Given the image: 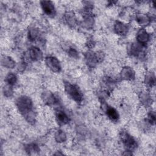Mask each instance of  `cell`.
<instances>
[{
	"label": "cell",
	"mask_w": 156,
	"mask_h": 156,
	"mask_svg": "<svg viewBox=\"0 0 156 156\" xmlns=\"http://www.w3.org/2000/svg\"><path fill=\"white\" fill-rule=\"evenodd\" d=\"M16 105L19 112L29 123L33 124L35 121V114L32 99L27 96H21L16 101Z\"/></svg>",
	"instance_id": "1"
},
{
	"label": "cell",
	"mask_w": 156,
	"mask_h": 156,
	"mask_svg": "<svg viewBox=\"0 0 156 156\" xmlns=\"http://www.w3.org/2000/svg\"><path fill=\"white\" fill-rule=\"evenodd\" d=\"M2 92L4 96H6L7 98L11 97L13 94V87L6 83V85L2 89Z\"/></svg>",
	"instance_id": "21"
},
{
	"label": "cell",
	"mask_w": 156,
	"mask_h": 156,
	"mask_svg": "<svg viewBox=\"0 0 156 156\" xmlns=\"http://www.w3.org/2000/svg\"><path fill=\"white\" fill-rule=\"evenodd\" d=\"M64 87L66 93L73 101L77 103H80L82 101L83 95L77 85L69 82H65L64 83Z\"/></svg>",
	"instance_id": "2"
},
{
	"label": "cell",
	"mask_w": 156,
	"mask_h": 156,
	"mask_svg": "<svg viewBox=\"0 0 156 156\" xmlns=\"http://www.w3.org/2000/svg\"><path fill=\"white\" fill-rule=\"evenodd\" d=\"M46 66L54 73H59L61 71L62 66L59 60L52 55L47 56L44 60Z\"/></svg>",
	"instance_id": "4"
},
{
	"label": "cell",
	"mask_w": 156,
	"mask_h": 156,
	"mask_svg": "<svg viewBox=\"0 0 156 156\" xmlns=\"http://www.w3.org/2000/svg\"><path fill=\"white\" fill-rule=\"evenodd\" d=\"M39 30L35 27H32L30 28L28 30V38L29 40L34 41L36 40H37V38H38L39 37Z\"/></svg>",
	"instance_id": "19"
},
{
	"label": "cell",
	"mask_w": 156,
	"mask_h": 156,
	"mask_svg": "<svg viewBox=\"0 0 156 156\" xmlns=\"http://www.w3.org/2000/svg\"><path fill=\"white\" fill-rule=\"evenodd\" d=\"M135 20L136 23L141 26H146L151 23L150 16L143 13H136L135 15Z\"/></svg>",
	"instance_id": "13"
},
{
	"label": "cell",
	"mask_w": 156,
	"mask_h": 156,
	"mask_svg": "<svg viewBox=\"0 0 156 156\" xmlns=\"http://www.w3.org/2000/svg\"><path fill=\"white\" fill-rule=\"evenodd\" d=\"M39 150L40 149L38 146L34 143L27 144L26 147V152H28L29 154H31V152H37L39 151Z\"/></svg>",
	"instance_id": "23"
},
{
	"label": "cell",
	"mask_w": 156,
	"mask_h": 156,
	"mask_svg": "<svg viewBox=\"0 0 156 156\" xmlns=\"http://www.w3.org/2000/svg\"><path fill=\"white\" fill-rule=\"evenodd\" d=\"M29 58L34 62H38L42 60L43 54L40 49L37 46H32L28 51Z\"/></svg>",
	"instance_id": "7"
},
{
	"label": "cell",
	"mask_w": 156,
	"mask_h": 156,
	"mask_svg": "<svg viewBox=\"0 0 156 156\" xmlns=\"http://www.w3.org/2000/svg\"><path fill=\"white\" fill-rule=\"evenodd\" d=\"M43 101L48 105H54L57 104L58 101L57 97L55 96L52 93L49 91H46L43 93Z\"/></svg>",
	"instance_id": "14"
},
{
	"label": "cell",
	"mask_w": 156,
	"mask_h": 156,
	"mask_svg": "<svg viewBox=\"0 0 156 156\" xmlns=\"http://www.w3.org/2000/svg\"><path fill=\"white\" fill-rule=\"evenodd\" d=\"M147 120L149 123H150L151 125H154L155 122V112L151 111L149 113L147 114Z\"/></svg>",
	"instance_id": "25"
},
{
	"label": "cell",
	"mask_w": 156,
	"mask_h": 156,
	"mask_svg": "<svg viewBox=\"0 0 156 156\" xmlns=\"http://www.w3.org/2000/svg\"><path fill=\"white\" fill-rule=\"evenodd\" d=\"M145 46H146L139 44L137 42L133 43L131 44L130 47L129 52L133 56L137 57H141L144 54V49L145 48Z\"/></svg>",
	"instance_id": "8"
},
{
	"label": "cell",
	"mask_w": 156,
	"mask_h": 156,
	"mask_svg": "<svg viewBox=\"0 0 156 156\" xmlns=\"http://www.w3.org/2000/svg\"><path fill=\"white\" fill-rule=\"evenodd\" d=\"M140 100H141V102L146 105H147L149 104H150L151 103V96L150 95L147 93V92H144V93H142L141 94V96H140Z\"/></svg>",
	"instance_id": "22"
},
{
	"label": "cell",
	"mask_w": 156,
	"mask_h": 156,
	"mask_svg": "<svg viewBox=\"0 0 156 156\" xmlns=\"http://www.w3.org/2000/svg\"><path fill=\"white\" fill-rule=\"evenodd\" d=\"M55 119L59 125H65L69 122V118L68 114L63 110L57 109L55 111Z\"/></svg>",
	"instance_id": "11"
},
{
	"label": "cell",
	"mask_w": 156,
	"mask_h": 156,
	"mask_svg": "<svg viewBox=\"0 0 156 156\" xmlns=\"http://www.w3.org/2000/svg\"><path fill=\"white\" fill-rule=\"evenodd\" d=\"M65 20L66 23L70 26H75L76 25V18L73 12H67L65 15Z\"/></svg>",
	"instance_id": "17"
},
{
	"label": "cell",
	"mask_w": 156,
	"mask_h": 156,
	"mask_svg": "<svg viewBox=\"0 0 156 156\" xmlns=\"http://www.w3.org/2000/svg\"><path fill=\"white\" fill-rule=\"evenodd\" d=\"M68 53L70 57L74 58H77L79 57V52L76 48L73 47H69L68 49Z\"/></svg>",
	"instance_id": "24"
},
{
	"label": "cell",
	"mask_w": 156,
	"mask_h": 156,
	"mask_svg": "<svg viewBox=\"0 0 156 156\" xmlns=\"http://www.w3.org/2000/svg\"><path fill=\"white\" fill-rule=\"evenodd\" d=\"M54 138L57 143H62L66 141L67 135L63 130H57L54 134Z\"/></svg>",
	"instance_id": "16"
},
{
	"label": "cell",
	"mask_w": 156,
	"mask_h": 156,
	"mask_svg": "<svg viewBox=\"0 0 156 156\" xmlns=\"http://www.w3.org/2000/svg\"><path fill=\"white\" fill-rule=\"evenodd\" d=\"M1 65L7 69H13L15 67L16 63L15 61L10 56L4 55L1 58Z\"/></svg>",
	"instance_id": "15"
},
{
	"label": "cell",
	"mask_w": 156,
	"mask_h": 156,
	"mask_svg": "<svg viewBox=\"0 0 156 156\" xmlns=\"http://www.w3.org/2000/svg\"><path fill=\"white\" fill-rule=\"evenodd\" d=\"M120 76L122 79L126 80H132L135 77L134 70L129 66H124L120 72Z\"/></svg>",
	"instance_id": "10"
},
{
	"label": "cell",
	"mask_w": 156,
	"mask_h": 156,
	"mask_svg": "<svg viewBox=\"0 0 156 156\" xmlns=\"http://www.w3.org/2000/svg\"><path fill=\"white\" fill-rule=\"evenodd\" d=\"M144 82L147 86L149 87H152L155 85V79L154 74L152 73H146L145 78H144Z\"/></svg>",
	"instance_id": "20"
},
{
	"label": "cell",
	"mask_w": 156,
	"mask_h": 156,
	"mask_svg": "<svg viewBox=\"0 0 156 156\" xmlns=\"http://www.w3.org/2000/svg\"><path fill=\"white\" fill-rule=\"evenodd\" d=\"M119 137L127 151H132L137 147V143L135 138L126 131H121Z\"/></svg>",
	"instance_id": "3"
},
{
	"label": "cell",
	"mask_w": 156,
	"mask_h": 156,
	"mask_svg": "<svg viewBox=\"0 0 156 156\" xmlns=\"http://www.w3.org/2000/svg\"><path fill=\"white\" fill-rule=\"evenodd\" d=\"M40 5L44 13L48 16L52 17L55 15L56 10L55 5L52 1H41Z\"/></svg>",
	"instance_id": "5"
},
{
	"label": "cell",
	"mask_w": 156,
	"mask_h": 156,
	"mask_svg": "<svg viewBox=\"0 0 156 156\" xmlns=\"http://www.w3.org/2000/svg\"><path fill=\"white\" fill-rule=\"evenodd\" d=\"M113 29L115 33L120 36H125L128 32V26L127 24L119 20L115 22Z\"/></svg>",
	"instance_id": "9"
},
{
	"label": "cell",
	"mask_w": 156,
	"mask_h": 156,
	"mask_svg": "<svg viewBox=\"0 0 156 156\" xmlns=\"http://www.w3.org/2000/svg\"><path fill=\"white\" fill-rule=\"evenodd\" d=\"M94 44H94V43L93 41L90 40V41H88V43H87V47H88L89 48H92L94 47Z\"/></svg>",
	"instance_id": "26"
},
{
	"label": "cell",
	"mask_w": 156,
	"mask_h": 156,
	"mask_svg": "<svg viewBox=\"0 0 156 156\" xmlns=\"http://www.w3.org/2000/svg\"><path fill=\"white\" fill-rule=\"evenodd\" d=\"M136 42L142 45L146 46L150 40V34L144 28L140 29L136 35Z\"/></svg>",
	"instance_id": "6"
},
{
	"label": "cell",
	"mask_w": 156,
	"mask_h": 156,
	"mask_svg": "<svg viewBox=\"0 0 156 156\" xmlns=\"http://www.w3.org/2000/svg\"><path fill=\"white\" fill-rule=\"evenodd\" d=\"M105 113L107 116L113 122H117L119 119L118 112L114 107L106 105L105 108Z\"/></svg>",
	"instance_id": "12"
},
{
	"label": "cell",
	"mask_w": 156,
	"mask_h": 156,
	"mask_svg": "<svg viewBox=\"0 0 156 156\" xmlns=\"http://www.w3.org/2000/svg\"><path fill=\"white\" fill-rule=\"evenodd\" d=\"M18 80V77L16 75L13 73H9L5 78V82L7 84L11 86L15 85Z\"/></svg>",
	"instance_id": "18"
}]
</instances>
